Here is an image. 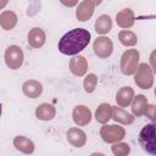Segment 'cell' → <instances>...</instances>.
Wrapping results in <instances>:
<instances>
[{
    "label": "cell",
    "mask_w": 156,
    "mask_h": 156,
    "mask_svg": "<svg viewBox=\"0 0 156 156\" xmlns=\"http://www.w3.org/2000/svg\"><path fill=\"white\" fill-rule=\"evenodd\" d=\"M90 41V33L84 28L68 30L58 41V50L63 55H77L84 50Z\"/></svg>",
    "instance_id": "obj_1"
},
{
    "label": "cell",
    "mask_w": 156,
    "mask_h": 156,
    "mask_svg": "<svg viewBox=\"0 0 156 156\" xmlns=\"http://www.w3.org/2000/svg\"><path fill=\"white\" fill-rule=\"evenodd\" d=\"M139 144L141 145V147L150 154L151 156L155 155V124L150 123L146 124L139 133V138H138Z\"/></svg>",
    "instance_id": "obj_2"
},
{
    "label": "cell",
    "mask_w": 156,
    "mask_h": 156,
    "mask_svg": "<svg viewBox=\"0 0 156 156\" xmlns=\"http://www.w3.org/2000/svg\"><path fill=\"white\" fill-rule=\"evenodd\" d=\"M139 52L135 49H129L123 52L121 57V71L126 76H130L135 73L139 63Z\"/></svg>",
    "instance_id": "obj_3"
},
{
    "label": "cell",
    "mask_w": 156,
    "mask_h": 156,
    "mask_svg": "<svg viewBox=\"0 0 156 156\" xmlns=\"http://www.w3.org/2000/svg\"><path fill=\"white\" fill-rule=\"evenodd\" d=\"M134 82L141 89H150L152 87V83H154L152 69L146 63H140L135 71Z\"/></svg>",
    "instance_id": "obj_4"
},
{
    "label": "cell",
    "mask_w": 156,
    "mask_h": 156,
    "mask_svg": "<svg viewBox=\"0 0 156 156\" xmlns=\"http://www.w3.org/2000/svg\"><path fill=\"white\" fill-rule=\"evenodd\" d=\"M23 51L17 45H11L5 51V62L11 69H17L23 63Z\"/></svg>",
    "instance_id": "obj_5"
},
{
    "label": "cell",
    "mask_w": 156,
    "mask_h": 156,
    "mask_svg": "<svg viewBox=\"0 0 156 156\" xmlns=\"http://www.w3.org/2000/svg\"><path fill=\"white\" fill-rule=\"evenodd\" d=\"M126 135V130L119 126H104L100 129V136L106 143H117L122 140Z\"/></svg>",
    "instance_id": "obj_6"
},
{
    "label": "cell",
    "mask_w": 156,
    "mask_h": 156,
    "mask_svg": "<svg viewBox=\"0 0 156 156\" xmlns=\"http://www.w3.org/2000/svg\"><path fill=\"white\" fill-rule=\"evenodd\" d=\"M93 49H94V54L98 57H100V58H107L112 54L113 44H112V41H111L110 38H107V37H99L94 41Z\"/></svg>",
    "instance_id": "obj_7"
},
{
    "label": "cell",
    "mask_w": 156,
    "mask_h": 156,
    "mask_svg": "<svg viewBox=\"0 0 156 156\" xmlns=\"http://www.w3.org/2000/svg\"><path fill=\"white\" fill-rule=\"evenodd\" d=\"M72 117H73V121H74L76 124L87 126L91 121V112L88 107H85L83 105H79V106L74 107V110L72 112Z\"/></svg>",
    "instance_id": "obj_8"
},
{
    "label": "cell",
    "mask_w": 156,
    "mask_h": 156,
    "mask_svg": "<svg viewBox=\"0 0 156 156\" xmlns=\"http://www.w3.org/2000/svg\"><path fill=\"white\" fill-rule=\"evenodd\" d=\"M99 4V2H95V1H89V0H84L83 2L79 4L78 9H77V12H76V16L79 21L84 22L87 20H89L94 12V6Z\"/></svg>",
    "instance_id": "obj_9"
},
{
    "label": "cell",
    "mask_w": 156,
    "mask_h": 156,
    "mask_svg": "<svg viewBox=\"0 0 156 156\" xmlns=\"http://www.w3.org/2000/svg\"><path fill=\"white\" fill-rule=\"evenodd\" d=\"M69 69L73 74L78 76V77H82L85 74L87 69H88V63H87V60L84 56H74L73 58H71L69 61Z\"/></svg>",
    "instance_id": "obj_10"
},
{
    "label": "cell",
    "mask_w": 156,
    "mask_h": 156,
    "mask_svg": "<svg viewBox=\"0 0 156 156\" xmlns=\"http://www.w3.org/2000/svg\"><path fill=\"white\" fill-rule=\"evenodd\" d=\"M22 90H23V94L26 96H28L30 99H35L43 93V85L39 82L30 79V80H27L23 83Z\"/></svg>",
    "instance_id": "obj_11"
},
{
    "label": "cell",
    "mask_w": 156,
    "mask_h": 156,
    "mask_svg": "<svg viewBox=\"0 0 156 156\" xmlns=\"http://www.w3.org/2000/svg\"><path fill=\"white\" fill-rule=\"evenodd\" d=\"M45 43V33L41 28H32L28 33V44L32 46V48H41Z\"/></svg>",
    "instance_id": "obj_12"
},
{
    "label": "cell",
    "mask_w": 156,
    "mask_h": 156,
    "mask_svg": "<svg viewBox=\"0 0 156 156\" xmlns=\"http://www.w3.org/2000/svg\"><path fill=\"white\" fill-rule=\"evenodd\" d=\"M67 140L76 147H82L87 141L85 133L79 128H71L67 132Z\"/></svg>",
    "instance_id": "obj_13"
},
{
    "label": "cell",
    "mask_w": 156,
    "mask_h": 156,
    "mask_svg": "<svg viewBox=\"0 0 156 156\" xmlns=\"http://www.w3.org/2000/svg\"><path fill=\"white\" fill-rule=\"evenodd\" d=\"M116 22L122 28H129L134 23V13L130 9H123L116 15Z\"/></svg>",
    "instance_id": "obj_14"
},
{
    "label": "cell",
    "mask_w": 156,
    "mask_h": 156,
    "mask_svg": "<svg viewBox=\"0 0 156 156\" xmlns=\"http://www.w3.org/2000/svg\"><path fill=\"white\" fill-rule=\"evenodd\" d=\"M134 98V91L130 87H123L116 94V101L121 107H127Z\"/></svg>",
    "instance_id": "obj_15"
},
{
    "label": "cell",
    "mask_w": 156,
    "mask_h": 156,
    "mask_svg": "<svg viewBox=\"0 0 156 156\" xmlns=\"http://www.w3.org/2000/svg\"><path fill=\"white\" fill-rule=\"evenodd\" d=\"M13 145H15V147L18 151H21V152H23L26 155H29V154H32L34 151V144H33V141L30 139L23 136V135L16 136L13 139Z\"/></svg>",
    "instance_id": "obj_16"
},
{
    "label": "cell",
    "mask_w": 156,
    "mask_h": 156,
    "mask_svg": "<svg viewBox=\"0 0 156 156\" xmlns=\"http://www.w3.org/2000/svg\"><path fill=\"white\" fill-rule=\"evenodd\" d=\"M55 115H56V110L50 104H41L35 110V116L39 119H43V121L52 119L55 117Z\"/></svg>",
    "instance_id": "obj_17"
},
{
    "label": "cell",
    "mask_w": 156,
    "mask_h": 156,
    "mask_svg": "<svg viewBox=\"0 0 156 156\" xmlns=\"http://www.w3.org/2000/svg\"><path fill=\"white\" fill-rule=\"evenodd\" d=\"M112 28V20L108 15H101L95 22V30L99 34H106Z\"/></svg>",
    "instance_id": "obj_18"
},
{
    "label": "cell",
    "mask_w": 156,
    "mask_h": 156,
    "mask_svg": "<svg viewBox=\"0 0 156 156\" xmlns=\"http://www.w3.org/2000/svg\"><path fill=\"white\" fill-rule=\"evenodd\" d=\"M146 106H147V100L144 95H136L133 98V102H132V112L136 116V117H140L145 113V110H146Z\"/></svg>",
    "instance_id": "obj_19"
},
{
    "label": "cell",
    "mask_w": 156,
    "mask_h": 156,
    "mask_svg": "<svg viewBox=\"0 0 156 156\" xmlns=\"http://www.w3.org/2000/svg\"><path fill=\"white\" fill-rule=\"evenodd\" d=\"M116 122H119L122 124H132L134 122L133 115L126 112L121 107H112V116H111Z\"/></svg>",
    "instance_id": "obj_20"
},
{
    "label": "cell",
    "mask_w": 156,
    "mask_h": 156,
    "mask_svg": "<svg viewBox=\"0 0 156 156\" xmlns=\"http://www.w3.org/2000/svg\"><path fill=\"white\" fill-rule=\"evenodd\" d=\"M17 24V16L13 11H4L0 15V26L5 30L12 29Z\"/></svg>",
    "instance_id": "obj_21"
},
{
    "label": "cell",
    "mask_w": 156,
    "mask_h": 156,
    "mask_svg": "<svg viewBox=\"0 0 156 156\" xmlns=\"http://www.w3.org/2000/svg\"><path fill=\"white\" fill-rule=\"evenodd\" d=\"M112 116V106L104 102L101 104L98 108H96V112H95V119L99 122V123H106Z\"/></svg>",
    "instance_id": "obj_22"
},
{
    "label": "cell",
    "mask_w": 156,
    "mask_h": 156,
    "mask_svg": "<svg viewBox=\"0 0 156 156\" xmlns=\"http://www.w3.org/2000/svg\"><path fill=\"white\" fill-rule=\"evenodd\" d=\"M118 39L124 46H133L138 41L136 35L130 30H121L118 34Z\"/></svg>",
    "instance_id": "obj_23"
},
{
    "label": "cell",
    "mask_w": 156,
    "mask_h": 156,
    "mask_svg": "<svg viewBox=\"0 0 156 156\" xmlns=\"http://www.w3.org/2000/svg\"><path fill=\"white\" fill-rule=\"evenodd\" d=\"M96 84H98V78L95 74L90 73L88 74L85 78H84V82H83V87H84V90L87 93H93L96 88Z\"/></svg>",
    "instance_id": "obj_24"
},
{
    "label": "cell",
    "mask_w": 156,
    "mask_h": 156,
    "mask_svg": "<svg viewBox=\"0 0 156 156\" xmlns=\"http://www.w3.org/2000/svg\"><path fill=\"white\" fill-rule=\"evenodd\" d=\"M112 152L115 156H128V154L130 152V147L128 144L124 143H119V144H113L111 147Z\"/></svg>",
    "instance_id": "obj_25"
},
{
    "label": "cell",
    "mask_w": 156,
    "mask_h": 156,
    "mask_svg": "<svg viewBox=\"0 0 156 156\" xmlns=\"http://www.w3.org/2000/svg\"><path fill=\"white\" fill-rule=\"evenodd\" d=\"M144 115H146L151 121H155V105H147Z\"/></svg>",
    "instance_id": "obj_26"
},
{
    "label": "cell",
    "mask_w": 156,
    "mask_h": 156,
    "mask_svg": "<svg viewBox=\"0 0 156 156\" xmlns=\"http://www.w3.org/2000/svg\"><path fill=\"white\" fill-rule=\"evenodd\" d=\"M7 5V1H0V10Z\"/></svg>",
    "instance_id": "obj_27"
},
{
    "label": "cell",
    "mask_w": 156,
    "mask_h": 156,
    "mask_svg": "<svg viewBox=\"0 0 156 156\" xmlns=\"http://www.w3.org/2000/svg\"><path fill=\"white\" fill-rule=\"evenodd\" d=\"M90 156H105V155L101 154V152H94V154H91Z\"/></svg>",
    "instance_id": "obj_28"
},
{
    "label": "cell",
    "mask_w": 156,
    "mask_h": 156,
    "mask_svg": "<svg viewBox=\"0 0 156 156\" xmlns=\"http://www.w3.org/2000/svg\"><path fill=\"white\" fill-rule=\"evenodd\" d=\"M1 111H2V106H1V104H0V116H1Z\"/></svg>",
    "instance_id": "obj_29"
}]
</instances>
